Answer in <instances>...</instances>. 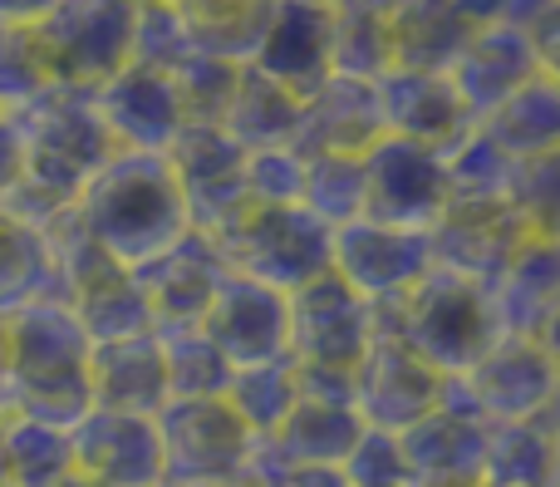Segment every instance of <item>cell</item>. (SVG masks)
I'll use <instances>...</instances> for the list:
<instances>
[{
  "label": "cell",
  "mask_w": 560,
  "mask_h": 487,
  "mask_svg": "<svg viewBox=\"0 0 560 487\" xmlns=\"http://www.w3.org/2000/svg\"><path fill=\"white\" fill-rule=\"evenodd\" d=\"M89 335L59 295H35L0 315V380H5V414L74 429L89 404Z\"/></svg>",
  "instance_id": "6da1fadb"
},
{
  "label": "cell",
  "mask_w": 560,
  "mask_h": 487,
  "mask_svg": "<svg viewBox=\"0 0 560 487\" xmlns=\"http://www.w3.org/2000/svg\"><path fill=\"white\" fill-rule=\"evenodd\" d=\"M69 217L98 252L124 262L128 271L163 256L167 246L192 232L187 202L167 173L163 153H114L79 187Z\"/></svg>",
  "instance_id": "7a4b0ae2"
},
{
  "label": "cell",
  "mask_w": 560,
  "mask_h": 487,
  "mask_svg": "<svg viewBox=\"0 0 560 487\" xmlns=\"http://www.w3.org/2000/svg\"><path fill=\"white\" fill-rule=\"evenodd\" d=\"M374 331L413 350L438 374L457 380L467 364H477L492 350L502 325L487 301V286L463 281L453 271H428L394 301L374 305Z\"/></svg>",
  "instance_id": "3957f363"
},
{
  "label": "cell",
  "mask_w": 560,
  "mask_h": 487,
  "mask_svg": "<svg viewBox=\"0 0 560 487\" xmlns=\"http://www.w3.org/2000/svg\"><path fill=\"white\" fill-rule=\"evenodd\" d=\"M15 124L25 134V177L49 187V193L69 197V202L118 153L104 118H98L94 89L49 84L35 104L20 108Z\"/></svg>",
  "instance_id": "277c9868"
},
{
  "label": "cell",
  "mask_w": 560,
  "mask_h": 487,
  "mask_svg": "<svg viewBox=\"0 0 560 487\" xmlns=\"http://www.w3.org/2000/svg\"><path fill=\"white\" fill-rule=\"evenodd\" d=\"M45 246H49V266H55V295L84 325L89 345L128 340V335L153 331L133 271L124 262H114L108 252H98L74 227V217H59L45 232Z\"/></svg>",
  "instance_id": "5b68a950"
},
{
  "label": "cell",
  "mask_w": 560,
  "mask_h": 487,
  "mask_svg": "<svg viewBox=\"0 0 560 487\" xmlns=\"http://www.w3.org/2000/svg\"><path fill=\"white\" fill-rule=\"evenodd\" d=\"M217 246L226 271L252 276L276 291H295V286L315 281L319 271H329V227L315 222L305 207H256L246 202L232 222L217 236H207Z\"/></svg>",
  "instance_id": "8992f818"
},
{
  "label": "cell",
  "mask_w": 560,
  "mask_h": 487,
  "mask_svg": "<svg viewBox=\"0 0 560 487\" xmlns=\"http://www.w3.org/2000/svg\"><path fill=\"white\" fill-rule=\"evenodd\" d=\"M560 399V355L532 335H497L492 350L447 380V404L477 414L482 424L546 419Z\"/></svg>",
  "instance_id": "52a82bcc"
},
{
  "label": "cell",
  "mask_w": 560,
  "mask_h": 487,
  "mask_svg": "<svg viewBox=\"0 0 560 487\" xmlns=\"http://www.w3.org/2000/svg\"><path fill=\"white\" fill-rule=\"evenodd\" d=\"M133 0H59L35 25L55 84L98 89L133 55Z\"/></svg>",
  "instance_id": "ba28073f"
},
{
  "label": "cell",
  "mask_w": 560,
  "mask_h": 487,
  "mask_svg": "<svg viewBox=\"0 0 560 487\" xmlns=\"http://www.w3.org/2000/svg\"><path fill=\"white\" fill-rule=\"evenodd\" d=\"M163 443V483L212 487L252 468L256 439L226 399H167L153 414Z\"/></svg>",
  "instance_id": "9c48e42d"
},
{
  "label": "cell",
  "mask_w": 560,
  "mask_h": 487,
  "mask_svg": "<svg viewBox=\"0 0 560 487\" xmlns=\"http://www.w3.org/2000/svg\"><path fill=\"white\" fill-rule=\"evenodd\" d=\"M374 305L345 286L335 271L295 286L285 295V360L315 370H354L374 340Z\"/></svg>",
  "instance_id": "30bf717a"
},
{
  "label": "cell",
  "mask_w": 560,
  "mask_h": 487,
  "mask_svg": "<svg viewBox=\"0 0 560 487\" xmlns=\"http://www.w3.org/2000/svg\"><path fill=\"white\" fill-rule=\"evenodd\" d=\"M447 374H438L428 360H418L413 350H404L388 335H374L369 350L359 355V364L349 370V399L354 414L364 419V429L378 433H404L418 419L443 404Z\"/></svg>",
  "instance_id": "8fae6325"
},
{
  "label": "cell",
  "mask_w": 560,
  "mask_h": 487,
  "mask_svg": "<svg viewBox=\"0 0 560 487\" xmlns=\"http://www.w3.org/2000/svg\"><path fill=\"white\" fill-rule=\"evenodd\" d=\"M359 163H364V212L359 217L408 227V232H428L433 227V217L447 202L443 153L384 134L378 143H369L359 153Z\"/></svg>",
  "instance_id": "7c38bea8"
},
{
  "label": "cell",
  "mask_w": 560,
  "mask_h": 487,
  "mask_svg": "<svg viewBox=\"0 0 560 487\" xmlns=\"http://www.w3.org/2000/svg\"><path fill=\"white\" fill-rule=\"evenodd\" d=\"M163 163H167V173H173L177 193H183V202H187L192 232L217 236L246 207V187H242L246 153L226 138V128L183 124L173 143L163 148Z\"/></svg>",
  "instance_id": "4fadbf2b"
},
{
  "label": "cell",
  "mask_w": 560,
  "mask_h": 487,
  "mask_svg": "<svg viewBox=\"0 0 560 487\" xmlns=\"http://www.w3.org/2000/svg\"><path fill=\"white\" fill-rule=\"evenodd\" d=\"M522 236L526 227L506 197H447L428 227V252H433V271L492 286V276L512 262Z\"/></svg>",
  "instance_id": "5bb4252c"
},
{
  "label": "cell",
  "mask_w": 560,
  "mask_h": 487,
  "mask_svg": "<svg viewBox=\"0 0 560 487\" xmlns=\"http://www.w3.org/2000/svg\"><path fill=\"white\" fill-rule=\"evenodd\" d=\"M329 271L345 286H354L369 305L394 301L398 291L433 271V252H428V232H408V227L388 222H354L329 232Z\"/></svg>",
  "instance_id": "9a60e30c"
},
{
  "label": "cell",
  "mask_w": 560,
  "mask_h": 487,
  "mask_svg": "<svg viewBox=\"0 0 560 487\" xmlns=\"http://www.w3.org/2000/svg\"><path fill=\"white\" fill-rule=\"evenodd\" d=\"M197 331L217 345V355H222L232 370L285 360V291L226 271L222 281H217Z\"/></svg>",
  "instance_id": "2e32d148"
},
{
  "label": "cell",
  "mask_w": 560,
  "mask_h": 487,
  "mask_svg": "<svg viewBox=\"0 0 560 487\" xmlns=\"http://www.w3.org/2000/svg\"><path fill=\"white\" fill-rule=\"evenodd\" d=\"M69 459L98 487H158L163 483V443L148 414L89 409L69 429Z\"/></svg>",
  "instance_id": "e0dca14e"
},
{
  "label": "cell",
  "mask_w": 560,
  "mask_h": 487,
  "mask_svg": "<svg viewBox=\"0 0 560 487\" xmlns=\"http://www.w3.org/2000/svg\"><path fill=\"white\" fill-rule=\"evenodd\" d=\"M487 301L497 311L502 335H532L556 345L560 325V236L526 232L512 262L492 276Z\"/></svg>",
  "instance_id": "ac0fdd59"
},
{
  "label": "cell",
  "mask_w": 560,
  "mask_h": 487,
  "mask_svg": "<svg viewBox=\"0 0 560 487\" xmlns=\"http://www.w3.org/2000/svg\"><path fill=\"white\" fill-rule=\"evenodd\" d=\"M226 276L217 246L207 242L202 232H187L183 242H173L163 256L143 262L133 271L138 295L148 305V321H153V335L163 331H192L202 321L207 301H212L217 281Z\"/></svg>",
  "instance_id": "d6986e66"
},
{
  "label": "cell",
  "mask_w": 560,
  "mask_h": 487,
  "mask_svg": "<svg viewBox=\"0 0 560 487\" xmlns=\"http://www.w3.org/2000/svg\"><path fill=\"white\" fill-rule=\"evenodd\" d=\"M541 69L546 65H541V55H536L532 35L506 25V20H492V25L472 30V39H467L463 55H457L453 69H447V84L457 89L463 108L477 124V118H487L502 98H512L516 89H522L526 79H536Z\"/></svg>",
  "instance_id": "ffe728a7"
},
{
  "label": "cell",
  "mask_w": 560,
  "mask_h": 487,
  "mask_svg": "<svg viewBox=\"0 0 560 487\" xmlns=\"http://www.w3.org/2000/svg\"><path fill=\"white\" fill-rule=\"evenodd\" d=\"M94 104L118 153H163L183 128L173 79L143 65H124L114 79H104L94 89Z\"/></svg>",
  "instance_id": "44dd1931"
},
{
  "label": "cell",
  "mask_w": 560,
  "mask_h": 487,
  "mask_svg": "<svg viewBox=\"0 0 560 487\" xmlns=\"http://www.w3.org/2000/svg\"><path fill=\"white\" fill-rule=\"evenodd\" d=\"M482 449L487 424L477 414L447 404V394L428 419L398 433L408 487H477L482 483Z\"/></svg>",
  "instance_id": "7402d4cb"
},
{
  "label": "cell",
  "mask_w": 560,
  "mask_h": 487,
  "mask_svg": "<svg viewBox=\"0 0 560 487\" xmlns=\"http://www.w3.org/2000/svg\"><path fill=\"white\" fill-rule=\"evenodd\" d=\"M374 98H378L384 134L423 143V148H433V153H447V148L472 128V114L463 108V98L447 84V74L388 69V74L374 79Z\"/></svg>",
  "instance_id": "603a6c76"
},
{
  "label": "cell",
  "mask_w": 560,
  "mask_h": 487,
  "mask_svg": "<svg viewBox=\"0 0 560 487\" xmlns=\"http://www.w3.org/2000/svg\"><path fill=\"white\" fill-rule=\"evenodd\" d=\"M384 138V118H378L374 84L345 74H325L305 98H300V128L295 148L300 153H364L369 143Z\"/></svg>",
  "instance_id": "cb8c5ba5"
},
{
  "label": "cell",
  "mask_w": 560,
  "mask_h": 487,
  "mask_svg": "<svg viewBox=\"0 0 560 487\" xmlns=\"http://www.w3.org/2000/svg\"><path fill=\"white\" fill-rule=\"evenodd\" d=\"M364 433V419L354 414L349 399H310L295 394L290 414L280 419V429L271 439H256V459L266 468L285 473V468H305V463H345L349 449Z\"/></svg>",
  "instance_id": "d4e9b609"
},
{
  "label": "cell",
  "mask_w": 560,
  "mask_h": 487,
  "mask_svg": "<svg viewBox=\"0 0 560 487\" xmlns=\"http://www.w3.org/2000/svg\"><path fill=\"white\" fill-rule=\"evenodd\" d=\"M329 35H335V10L310 0H276L252 65L305 98L329 74Z\"/></svg>",
  "instance_id": "484cf974"
},
{
  "label": "cell",
  "mask_w": 560,
  "mask_h": 487,
  "mask_svg": "<svg viewBox=\"0 0 560 487\" xmlns=\"http://www.w3.org/2000/svg\"><path fill=\"white\" fill-rule=\"evenodd\" d=\"M89 404L114 414H148L153 419L167 404V380H163V350L158 335H128V340H104L89 345Z\"/></svg>",
  "instance_id": "4316f807"
},
{
  "label": "cell",
  "mask_w": 560,
  "mask_h": 487,
  "mask_svg": "<svg viewBox=\"0 0 560 487\" xmlns=\"http://www.w3.org/2000/svg\"><path fill=\"white\" fill-rule=\"evenodd\" d=\"M384 25L394 69H423V74H447L477 30L457 10V0H398L384 15Z\"/></svg>",
  "instance_id": "83f0119b"
},
{
  "label": "cell",
  "mask_w": 560,
  "mask_h": 487,
  "mask_svg": "<svg viewBox=\"0 0 560 487\" xmlns=\"http://www.w3.org/2000/svg\"><path fill=\"white\" fill-rule=\"evenodd\" d=\"M477 128H482L512 163L560 153V74L541 69L536 79H526L512 98H502L487 118H477Z\"/></svg>",
  "instance_id": "f1b7e54d"
},
{
  "label": "cell",
  "mask_w": 560,
  "mask_h": 487,
  "mask_svg": "<svg viewBox=\"0 0 560 487\" xmlns=\"http://www.w3.org/2000/svg\"><path fill=\"white\" fill-rule=\"evenodd\" d=\"M222 128L242 153L252 148H280V143H295V128H300V94L285 89L280 79L261 74L256 65H242L232 89V104L222 114Z\"/></svg>",
  "instance_id": "f546056e"
},
{
  "label": "cell",
  "mask_w": 560,
  "mask_h": 487,
  "mask_svg": "<svg viewBox=\"0 0 560 487\" xmlns=\"http://www.w3.org/2000/svg\"><path fill=\"white\" fill-rule=\"evenodd\" d=\"M560 473V439L556 414L516 424H487L482 478L497 487H556Z\"/></svg>",
  "instance_id": "4dcf8cb0"
},
{
  "label": "cell",
  "mask_w": 560,
  "mask_h": 487,
  "mask_svg": "<svg viewBox=\"0 0 560 487\" xmlns=\"http://www.w3.org/2000/svg\"><path fill=\"white\" fill-rule=\"evenodd\" d=\"M276 0H177V15L187 25L197 55H217L232 65H252Z\"/></svg>",
  "instance_id": "1f68e13d"
},
{
  "label": "cell",
  "mask_w": 560,
  "mask_h": 487,
  "mask_svg": "<svg viewBox=\"0 0 560 487\" xmlns=\"http://www.w3.org/2000/svg\"><path fill=\"white\" fill-rule=\"evenodd\" d=\"M0 449H5L10 487H49L74 468L69 433L35 419H20V414H0Z\"/></svg>",
  "instance_id": "d6a6232c"
},
{
  "label": "cell",
  "mask_w": 560,
  "mask_h": 487,
  "mask_svg": "<svg viewBox=\"0 0 560 487\" xmlns=\"http://www.w3.org/2000/svg\"><path fill=\"white\" fill-rule=\"evenodd\" d=\"M158 350H163L167 399H222L232 384V364L217 355V345L197 325L192 331H163Z\"/></svg>",
  "instance_id": "836d02e7"
},
{
  "label": "cell",
  "mask_w": 560,
  "mask_h": 487,
  "mask_svg": "<svg viewBox=\"0 0 560 487\" xmlns=\"http://www.w3.org/2000/svg\"><path fill=\"white\" fill-rule=\"evenodd\" d=\"M232 404V414L252 429V439H271L280 429V419L295 404V364L290 360H266V364H246L232 370V384L222 394Z\"/></svg>",
  "instance_id": "e575fe53"
},
{
  "label": "cell",
  "mask_w": 560,
  "mask_h": 487,
  "mask_svg": "<svg viewBox=\"0 0 560 487\" xmlns=\"http://www.w3.org/2000/svg\"><path fill=\"white\" fill-rule=\"evenodd\" d=\"M300 207H305L315 222H325L329 232L354 222V217L364 212V163H359L354 153H310Z\"/></svg>",
  "instance_id": "d590c367"
},
{
  "label": "cell",
  "mask_w": 560,
  "mask_h": 487,
  "mask_svg": "<svg viewBox=\"0 0 560 487\" xmlns=\"http://www.w3.org/2000/svg\"><path fill=\"white\" fill-rule=\"evenodd\" d=\"M394 69V55H388V25L378 10L369 5H345L335 10V35H329V74L345 79H364L374 84L378 74Z\"/></svg>",
  "instance_id": "8d00e7d4"
},
{
  "label": "cell",
  "mask_w": 560,
  "mask_h": 487,
  "mask_svg": "<svg viewBox=\"0 0 560 487\" xmlns=\"http://www.w3.org/2000/svg\"><path fill=\"white\" fill-rule=\"evenodd\" d=\"M35 295H55V266H49L45 236L0 217V315Z\"/></svg>",
  "instance_id": "74e56055"
},
{
  "label": "cell",
  "mask_w": 560,
  "mask_h": 487,
  "mask_svg": "<svg viewBox=\"0 0 560 487\" xmlns=\"http://www.w3.org/2000/svg\"><path fill=\"white\" fill-rule=\"evenodd\" d=\"M242 65L217 55H187L183 65L173 69V89H177V108H183V124H217L222 128V114L232 104V89Z\"/></svg>",
  "instance_id": "f35d334b"
},
{
  "label": "cell",
  "mask_w": 560,
  "mask_h": 487,
  "mask_svg": "<svg viewBox=\"0 0 560 487\" xmlns=\"http://www.w3.org/2000/svg\"><path fill=\"white\" fill-rule=\"evenodd\" d=\"M502 197L512 202V212L522 217L526 232L560 236V153L512 163V177H506Z\"/></svg>",
  "instance_id": "ab89813d"
},
{
  "label": "cell",
  "mask_w": 560,
  "mask_h": 487,
  "mask_svg": "<svg viewBox=\"0 0 560 487\" xmlns=\"http://www.w3.org/2000/svg\"><path fill=\"white\" fill-rule=\"evenodd\" d=\"M443 173H447V197H502L506 177H512V158L472 124L443 153Z\"/></svg>",
  "instance_id": "60d3db41"
},
{
  "label": "cell",
  "mask_w": 560,
  "mask_h": 487,
  "mask_svg": "<svg viewBox=\"0 0 560 487\" xmlns=\"http://www.w3.org/2000/svg\"><path fill=\"white\" fill-rule=\"evenodd\" d=\"M55 84L45 65L35 30L0 25V114H20L25 104H35L45 89Z\"/></svg>",
  "instance_id": "b9f144b4"
},
{
  "label": "cell",
  "mask_w": 560,
  "mask_h": 487,
  "mask_svg": "<svg viewBox=\"0 0 560 487\" xmlns=\"http://www.w3.org/2000/svg\"><path fill=\"white\" fill-rule=\"evenodd\" d=\"M242 187H246V202H256V207H300V193H305V153L295 143L252 148L242 163Z\"/></svg>",
  "instance_id": "7bdbcfd3"
},
{
  "label": "cell",
  "mask_w": 560,
  "mask_h": 487,
  "mask_svg": "<svg viewBox=\"0 0 560 487\" xmlns=\"http://www.w3.org/2000/svg\"><path fill=\"white\" fill-rule=\"evenodd\" d=\"M187 55H197V49H192V39H187V25H183V15H177V5H138L133 55H128V65L173 74Z\"/></svg>",
  "instance_id": "ee69618b"
},
{
  "label": "cell",
  "mask_w": 560,
  "mask_h": 487,
  "mask_svg": "<svg viewBox=\"0 0 560 487\" xmlns=\"http://www.w3.org/2000/svg\"><path fill=\"white\" fill-rule=\"evenodd\" d=\"M339 468L349 473V483L354 487H408L404 453H398V433L364 429Z\"/></svg>",
  "instance_id": "f6af8a7d"
},
{
  "label": "cell",
  "mask_w": 560,
  "mask_h": 487,
  "mask_svg": "<svg viewBox=\"0 0 560 487\" xmlns=\"http://www.w3.org/2000/svg\"><path fill=\"white\" fill-rule=\"evenodd\" d=\"M20 173H25V134H20L15 114H0V197L10 193Z\"/></svg>",
  "instance_id": "bcb514c9"
},
{
  "label": "cell",
  "mask_w": 560,
  "mask_h": 487,
  "mask_svg": "<svg viewBox=\"0 0 560 487\" xmlns=\"http://www.w3.org/2000/svg\"><path fill=\"white\" fill-rule=\"evenodd\" d=\"M280 487H354L345 468L335 463H305V468H285L280 473Z\"/></svg>",
  "instance_id": "7dc6e473"
},
{
  "label": "cell",
  "mask_w": 560,
  "mask_h": 487,
  "mask_svg": "<svg viewBox=\"0 0 560 487\" xmlns=\"http://www.w3.org/2000/svg\"><path fill=\"white\" fill-rule=\"evenodd\" d=\"M55 5H59V0H0V25L35 30Z\"/></svg>",
  "instance_id": "c3c4849f"
},
{
  "label": "cell",
  "mask_w": 560,
  "mask_h": 487,
  "mask_svg": "<svg viewBox=\"0 0 560 487\" xmlns=\"http://www.w3.org/2000/svg\"><path fill=\"white\" fill-rule=\"evenodd\" d=\"M212 487H280V473H271L266 463L252 459V468L246 473H236V478H226V483H212Z\"/></svg>",
  "instance_id": "681fc988"
},
{
  "label": "cell",
  "mask_w": 560,
  "mask_h": 487,
  "mask_svg": "<svg viewBox=\"0 0 560 487\" xmlns=\"http://www.w3.org/2000/svg\"><path fill=\"white\" fill-rule=\"evenodd\" d=\"M49 487H98V483H89V478H84V473H74V468H69V473H65V478H55V483H49Z\"/></svg>",
  "instance_id": "f907efd6"
},
{
  "label": "cell",
  "mask_w": 560,
  "mask_h": 487,
  "mask_svg": "<svg viewBox=\"0 0 560 487\" xmlns=\"http://www.w3.org/2000/svg\"><path fill=\"white\" fill-rule=\"evenodd\" d=\"M310 5H325V10H345V5H354V0H310Z\"/></svg>",
  "instance_id": "816d5d0a"
},
{
  "label": "cell",
  "mask_w": 560,
  "mask_h": 487,
  "mask_svg": "<svg viewBox=\"0 0 560 487\" xmlns=\"http://www.w3.org/2000/svg\"><path fill=\"white\" fill-rule=\"evenodd\" d=\"M0 487H10V473H5V449H0Z\"/></svg>",
  "instance_id": "f5cc1de1"
},
{
  "label": "cell",
  "mask_w": 560,
  "mask_h": 487,
  "mask_svg": "<svg viewBox=\"0 0 560 487\" xmlns=\"http://www.w3.org/2000/svg\"><path fill=\"white\" fill-rule=\"evenodd\" d=\"M133 5H177V0H133Z\"/></svg>",
  "instance_id": "db71d44e"
},
{
  "label": "cell",
  "mask_w": 560,
  "mask_h": 487,
  "mask_svg": "<svg viewBox=\"0 0 560 487\" xmlns=\"http://www.w3.org/2000/svg\"><path fill=\"white\" fill-rule=\"evenodd\" d=\"M0 414H5V380H0Z\"/></svg>",
  "instance_id": "11a10c76"
},
{
  "label": "cell",
  "mask_w": 560,
  "mask_h": 487,
  "mask_svg": "<svg viewBox=\"0 0 560 487\" xmlns=\"http://www.w3.org/2000/svg\"><path fill=\"white\" fill-rule=\"evenodd\" d=\"M477 487H497V483H487V478H482V483H477Z\"/></svg>",
  "instance_id": "9f6ffc18"
},
{
  "label": "cell",
  "mask_w": 560,
  "mask_h": 487,
  "mask_svg": "<svg viewBox=\"0 0 560 487\" xmlns=\"http://www.w3.org/2000/svg\"><path fill=\"white\" fill-rule=\"evenodd\" d=\"M158 487H173V483H158Z\"/></svg>",
  "instance_id": "6f0895ef"
}]
</instances>
